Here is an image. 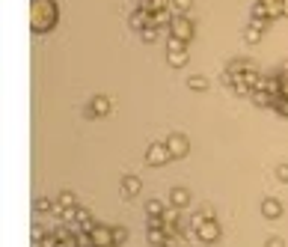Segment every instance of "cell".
I'll use <instances>...</instances> for the list:
<instances>
[{
    "mask_svg": "<svg viewBox=\"0 0 288 247\" xmlns=\"http://www.w3.org/2000/svg\"><path fill=\"white\" fill-rule=\"evenodd\" d=\"M149 24H152V12H143V9H137V12L131 15V27H134L137 33H143Z\"/></svg>",
    "mask_w": 288,
    "mask_h": 247,
    "instance_id": "12",
    "label": "cell"
},
{
    "mask_svg": "<svg viewBox=\"0 0 288 247\" xmlns=\"http://www.w3.org/2000/svg\"><path fill=\"white\" fill-rule=\"evenodd\" d=\"M33 241H36V244H39V241H42V238H45V229H42V226H33Z\"/></svg>",
    "mask_w": 288,
    "mask_h": 247,
    "instance_id": "36",
    "label": "cell"
},
{
    "mask_svg": "<svg viewBox=\"0 0 288 247\" xmlns=\"http://www.w3.org/2000/svg\"><path fill=\"white\" fill-rule=\"evenodd\" d=\"M169 206L187 209V206H190V194H187L184 188H172V191H169Z\"/></svg>",
    "mask_w": 288,
    "mask_h": 247,
    "instance_id": "11",
    "label": "cell"
},
{
    "mask_svg": "<svg viewBox=\"0 0 288 247\" xmlns=\"http://www.w3.org/2000/svg\"><path fill=\"white\" fill-rule=\"evenodd\" d=\"M36 212H39V215H48V212H54V203H51L48 197H39V200H36Z\"/></svg>",
    "mask_w": 288,
    "mask_h": 247,
    "instance_id": "26",
    "label": "cell"
},
{
    "mask_svg": "<svg viewBox=\"0 0 288 247\" xmlns=\"http://www.w3.org/2000/svg\"><path fill=\"white\" fill-rule=\"evenodd\" d=\"M163 27H158V24H149V27H146V30L140 33V39H143V42H158L160 36H163Z\"/></svg>",
    "mask_w": 288,
    "mask_h": 247,
    "instance_id": "17",
    "label": "cell"
},
{
    "mask_svg": "<svg viewBox=\"0 0 288 247\" xmlns=\"http://www.w3.org/2000/svg\"><path fill=\"white\" fill-rule=\"evenodd\" d=\"M258 3H273V0H258Z\"/></svg>",
    "mask_w": 288,
    "mask_h": 247,
    "instance_id": "38",
    "label": "cell"
},
{
    "mask_svg": "<svg viewBox=\"0 0 288 247\" xmlns=\"http://www.w3.org/2000/svg\"><path fill=\"white\" fill-rule=\"evenodd\" d=\"M57 18H60V9H57L54 0H33L30 3V27H33V33L54 30Z\"/></svg>",
    "mask_w": 288,
    "mask_h": 247,
    "instance_id": "1",
    "label": "cell"
},
{
    "mask_svg": "<svg viewBox=\"0 0 288 247\" xmlns=\"http://www.w3.org/2000/svg\"><path fill=\"white\" fill-rule=\"evenodd\" d=\"M193 6V0H169V9L175 12V15H187Z\"/></svg>",
    "mask_w": 288,
    "mask_h": 247,
    "instance_id": "20",
    "label": "cell"
},
{
    "mask_svg": "<svg viewBox=\"0 0 288 247\" xmlns=\"http://www.w3.org/2000/svg\"><path fill=\"white\" fill-rule=\"evenodd\" d=\"M253 21H270V12H267V3H253Z\"/></svg>",
    "mask_w": 288,
    "mask_h": 247,
    "instance_id": "19",
    "label": "cell"
},
{
    "mask_svg": "<svg viewBox=\"0 0 288 247\" xmlns=\"http://www.w3.org/2000/svg\"><path fill=\"white\" fill-rule=\"evenodd\" d=\"M267 12H270V21L282 18V15H285V12H282V0H273V3H267Z\"/></svg>",
    "mask_w": 288,
    "mask_h": 247,
    "instance_id": "25",
    "label": "cell"
},
{
    "mask_svg": "<svg viewBox=\"0 0 288 247\" xmlns=\"http://www.w3.org/2000/svg\"><path fill=\"white\" fill-rule=\"evenodd\" d=\"M187 87L196 90V93H199V90L205 93V90H208V81H205V78H199V75H193V78H187Z\"/></svg>",
    "mask_w": 288,
    "mask_h": 247,
    "instance_id": "23",
    "label": "cell"
},
{
    "mask_svg": "<svg viewBox=\"0 0 288 247\" xmlns=\"http://www.w3.org/2000/svg\"><path fill=\"white\" fill-rule=\"evenodd\" d=\"M253 69V63L244 60V57H238V60H232L226 66V75H244V72H250Z\"/></svg>",
    "mask_w": 288,
    "mask_h": 247,
    "instance_id": "15",
    "label": "cell"
},
{
    "mask_svg": "<svg viewBox=\"0 0 288 247\" xmlns=\"http://www.w3.org/2000/svg\"><path fill=\"white\" fill-rule=\"evenodd\" d=\"M60 241H63L60 232H45V238L39 241V247H60Z\"/></svg>",
    "mask_w": 288,
    "mask_h": 247,
    "instance_id": "22",
    "label": "cell"
},
{
    "mask_svg": "<svg viewBox=\"0 0 288 247\" xmlns=\"http://www.w3.org/2000/svg\"><path fill=\"white\" fill-rule=\"evenodd\" d=\"M163 212H166V206L160 200H149L146 203V215H163Z\"/></svg>",
    "mask_w": 288,
    "mask_h": 247,
    "instance_id": "24",
    "label": "cell"
},
{
    "mask_svg": "<svg viewBox=\"0 0 288 247\" xmlns=\"http://www.w3.org/2000/svg\"><path fill=\"white\" fill-rule=\"evenodd\" d=\"M244 81H247L253 90H258V84H261V75H258L256 69H250V72H244Z\"/></svg>",
    "mask_w": 288,
    "mask_h": 247,
    "instance_id": "29",
    "label": "cell"
},
{
    "mask_svg": "<svg viewBox=\"0 0 288 247\" xmlns=\"http://www.w3.org/2000/svg\"><path fill=\"white\" fill-rule=\"evenodd\" d=\"M264 247H285V241H282L279 235H270V238L264 241Z\"/></svg>",
    "mask_w": 288,
    "mask_h": 247,
    "instance_id": "34",
    "label": "cell"
},
{
    "mask_svg": "<svg viewBox=\"0 0 288 247\" xmlns=\"http://www.w3.org/2000/svg\"><path fill=\"white\" fill-rule=\"evenodd\" d=\"M146 238H149V244L152 247H166V241H169V235H166L163 229H155V226L146 229Z\"/></svg>",
    "mask_w": 288,
    "mask_h": 247,
    "instance_id": "13",
    "label": "cell"
},
{
    "mask_svg": "<svg viewBox=\"0 0 288 247\" xmlns=\"http://www.w3.org/2000/svg\"><path fill=\"white\" fill-rule=\"evenodd\" d=\"M282 12H285V18H288V0H282Z\"/></svg>",
    "mask_w": 288,
    "mask_h": 247,
    "instance_id": "37",
    "label": "cell"
},
{
    "mask_svg": "<svg viewBox=\"0 0 288 247\" xmlns=\"http://www.w3.org/2000/svg\"><path fill=\"white\" fill-rule=\"evenodd\" d=\"M77 223L83 226V232H92V226H95V220H92V215H89L86 209H80V206H77Z\"/></svg>",
    "mask_w": 288,
    "mask_h": 247,
    "instance_id": "18",
    "label": "cell"
},
{
    "mask_svg": "<svg viewBox=\"0 0 288 247\" xmlns=\"http://www.w3.org/2000/svg\"><path fill=\"white\" fill-rule=\"evenodd\" d=\"M279 84H282V87H279V93L288 98V69H285V72H279Z\"/></svg>",
    "mask_w": 288,
    "mask_h": 247,
    "instance_id": "32",
    "label": "cell"
},
{
    "mask_svg": "<svg viewBox=\"0 0 288 247\" xmlns=\"http://www.w3.org/2000/svg\"><path fill=\"white\" fill-rule=\"evenodd\" d=\"M261 215L267 217V220H276V217H282V203H279V200H273V197L261 200Z\"/></svg>",
    "mask_w": 288,
    "mask_h": 247,
    "instance_id": "9",
    "label": "cell"
},
{
    "mask_svg": "<svg viewBox=\"0 0 288 247\" xmlns=\"http://www.w3.org/2000/svg\"><path fill=\"white\" fill-rule=\"evenodd\" d=\"M140 179H137V176H125V179H122V197H137V194H140Z\"/></svg>",
    "mask_w": 288,
    "mask_h": 247,
    "instance_id": "14",
    "label": "cell"
},
{
    "mask_svg": "<svg viewBox=\"0 0 288 247\" xmlns=\"http://www.w3.org/2000/svg\"><path fill=\"white\" fill-rule=\"evenodd\" d=\"M276 176H279V182H288V164H279V167H276Z\"/></svg>",
    "mask_w": 288,
    "mask_h": 247,
    "instance_id": "35",
    "label": "cell"
},
{
    "mask_svg": "<svg viewBox=\"0 0 288 247\" xmlns=\"http://www.w3.org/2000/svg\"><path fill=\"white\" fill-rule=\"evenodd\" d=\"M276 98H279V95L267 93V90H253V95H250V101H256L258 107H273Z\"/></svg>",
    "mask_w": 288,
    "mask_h": 247,
    "instance_id": "10",
    "label": "cell"
},
{
    "mask_svg": "<svg viewBox=\"0 0 288 247\" xmlns=\"http://www.w3.org/2000/svg\"><path fill=\"white\" fill-rule=\"evenodd\" d=\"M89 235H92V241H95V247H107V244H113V226H104V223H95Z\"/></svg>",
    "mask_w": 288,
    "mask_h": 247,
    "instance_id": "8",
    "label": "cell"
},
{
    "mask_svg": "<svg viewBox=\"0 0 288 247\" xmlns=\"http://www.w3.org/2000/svg\"><path fill=\"white\" fill-rule=\"evenodd\" d=\"M273 110H276L279 116H285V119H288V98H285V95H279V98H276V104H273Z\"/></svg>",
    "mask_w": 288,
    "mask_h": 247,
    "instance_id": "30",
    "label": "cell"
},
{
    "mask_svg": "<svg viewBox=\"0 0 288 247\" xmlns=\"http://www.w3.org/2000/svg\"><path fill=\"white\" fill-rule=\"evenodd\" d=\"M57 203H60L63 209H74V206H77V197H74L71 191H63V194L57 197Z\"/></svg>",
    "mask_w": 288,
    "mask_h": 247,
    "instance_id": "21",
    "label": "cell"
},
{
    "mask_svg": "<svg viewBox=\"0 0 288 247\" xmlns=\"http://www.w3.org/2000/svg\"><path fill=\"white\" fill-rule=\"evenodd\" d=\"M137 9H143V12H160V9H169V0H140Z\"/></svg>",
    "mask_w": 288,
    "mask_h": 247,
    "instance_id": "16",
    "label": "cell"
},
{
    "mask_svg": "<svg viewBox=\"0 0 288 247\" xmlns=\"http://www.w3.org/2000/svg\"><path fill=\"white\" fill-rule=\"evenodd\" d=\"M187 60H190V54H187V42L169 36V39H166V63H169L172 69H184Z\"/></svg>",
    "mask_w": 288,
    "mask_h": 247,
    "instance_id": "2",
    "label": "cell"
},
{
    "mask_svg": "<svg viewBox=\"0 0 288 247\" xmlns=\"http://www.w3.org/2000/svg\"><path fill=\"white\" fill-rule=\"evenodd\" d=\"M258 39H261V30H258V27H247V30H244V42H247V45H256Z\"/></svg>",
    "mask_w": 288,
    "mask_h": 247,
    "instance_id": "28",
    "label": "cell"
},
{
    "mask_svg": "<svg viewBox=\"0 0 288 247\" xmlns=\"http://www.w3.org/2000/svg\"><path fill=\"white\" fill-rule=\"evenodd\" d=\"M169 158H172V155L166 149V143H152V146L146 149V164H149V167H163Z\"/></svg>",
    "mask_w": 288,
    "mask_h": 247,
    "instance_id": "5",
    "label": "cell"
},
{
    "mask_svg": "<svg viewBox=\"0 0 288 247\" xmlns=\"http://www.w3.org/2000/svg\"><path fill=\"white\" fill-rule=\"evenodd\" d=\"M77 244H80V247H95V241H92V235H89V232H80V235H77Z\"/></svg>",
    "mask_w": 288,
    "mask_h": 247,
    "instance_id": "31",
    "label": "cell"
},
{
    "mask_svg": "<svg viewBox=\"0 0 288 247\" xmlns=\"http://www.w3.org/2000/svg\"><path fill=\"white\" fill-rule=\"evenodd\" d=\"M125 241H128V229H125V226H113V244H125Z\"/></svg>",
    "mask_w": 288,
    "mask_h": 247,
    "instance_id": "27",
    "label": "cell"
},
{
    "mask_svg": "<svg viewBox=\"0 0 288 247\" xmlns=\"http://www.w3.org/2000/svg\"><path fill=\"white\" fill-rule=\"evenodd\" d=\"M166 149H169L172 158H184V155L190 152V140L184 134H169L166 137Z\"/></svg>",
    "mask_w": 288,
    "mask_h": 247,
    "instance_id": "7",
    "label": "cell"
},
{
    "mask_svg": "<svg viewBox=\"0 0 288 247\" xmlns=\"http://www.w3.org/2000/svg\"><path fill=\"white\" fill-rule=\"evenodd\" d=\"M196 238H199V241H205V244H214V241L220 238V223H217V217L205 220V223L196 229Z\"/></svg>",
    "mask_w": 288,
    "mask_h": 247,
    "instance_id": "6",
    "label": "cell"
},
{
    "mask_svg": "<svg viewBox=\"0 0 288 247\" xmlns=\"http://www.w3.org/2000/svg\"><path fill=\"white\" fill-rule=\"evenodd\" d=\"M169 36H175V39H181V42H190L193 36H196V27H193V21L187 15H175L172 24H169Z\"/></svg>",
    "mask_w": 288,
    "mask_h": 247,
    "instance_id": "3",
    "label": "cell"
},
{
    "mask_svg": "<svg viewBox=\"0 0 288 247\" xmlns=\"http://www.w3.org/2000/svg\"><path fill=\"white\" fill-rule=\"evenodd\" d=\"M166 247H187V238H184V235H175V238L166 241Z\"/></svg>",
    "mask_w": 288,
    "mask_h": 247,
    "instance_id": "33",
    "label": "cell"
},
{
    "mask_svg": "<svg viewBox=\"0 0 288 247\" xmlns=\"http://www.w3.org/2000/svg\"><path fill=\"white\" fill-rule=\"evenodd\" d=\"M110 110H113V101H110L107 95H95V98L83 107V116H86V119H98V116H107Z\"/></svg>",
    "mask_w": 288,
    "mask_h": 247,
    "instance_id": "4",
    "label": "cell"
}]
</instances>
